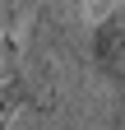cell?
Instances as JSON below:
<instances>
[{"mask_svg":"<svg viewBox=\"0 0 125 130\" xmlns=\"http://www.w3.org/2000/svg\"><path fill=\"white\" fill-rule=\"evenodd\" d=\"M88 60L111 88H125V5L107 9L88 32Z\"/></svg>","mask_w":125,"mask_h":130,"instance_id":"cell-1","label":"cell"},{"mask_svg":"<svg viewBox=\"0 0 125 130\" xmlns=\"http://www.w3.org/2000/svg\"><path fill=\"white\" fill-rule=\"evenodd\" d=\"M28 102H33V84L28 79H0V130H9V121Z\"/></svg>","mask_w":125,"mask_h":130,"instance_id":"cell-2","label":"cell"},{"mask_svg":"<svg viewBox=\"0 0 125 130\" xmlns=\"http://www.w3.org/2000/svg\"><path fill=\"white\" fill-rule=\"evenodd\" d=\"M116 93H120V102L111 111V130H125V88H116Z\"/></svg>","mask_w":125,"mask_h":130,"instance_id":"cell-3","label":"cell"},{"mask_svg":"<svg viewBox=\"0 0 125 130\" xmlns=\"http://www.w3.org/2000/svg\"><path fill=\"white\" fill-rule=\"evenodd\" d=\"M88 5H97V0H88Z\"/></svg>","mask_w":125,"mask_h":130,"instance_id":"cell-4","label":"cell"}]
</instances>
